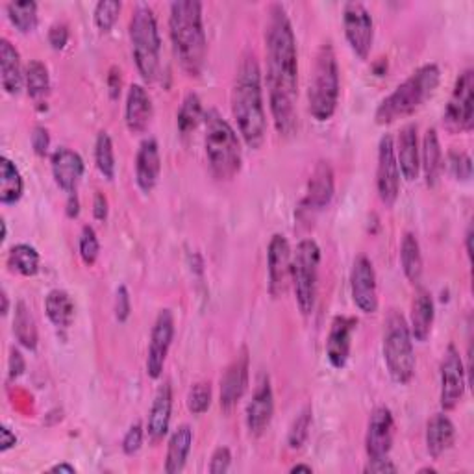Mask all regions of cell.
<instances>
[{"mask_svg":"<svg viewBox=\"0 0 474 474\" xmlns=\"http://www.w3.org/2000/svg\"><path fill=\"white\" fill-rule=\"evenodd\" d=\"M154 106L149 91L141 84H132L126 95L125 123L132 134H143L152 121Z\"/></svg>","mask_w":474,"mask_h":474,"instance_id":"26","label":"cell"},{"mask_svg":"<svg viewBox=\"0 0 474 474\" xmlns=\"http://www.w3.org/2000/svg\"><path fill=\"white\" fill-rule=\"evenodd\" d=\"M419 472H436V469H430V467H426V469H421Z\"/></svg>","mask_w":474,"mask_h":474,"instance_id":"62","label":"cell"},{"mask_svg":"<svg viewBox=\"0 0 474 474\" xmlns=\"http://www.w3.org/2000/svg\"><path fill=\"white\" fill-rule=\"evenodd\" d=\"M191 447H193V430L189 424H180L172 432V436L169 440L167 456H165L167 474H178L184 470Z\"/></svg>","mask_w":474,"mask_h":474,"instance_id":"31","label":"cell"},{"mask_svg":"<svg viewBox=\"0 0 474 474\" xmlns=\"http://www.w3.org/2000/svg\"><path fill=\"white\" fill-rule=\"evenodd\" d=\"M13 333L19 345H23L28 350L37 348V326L32 315V310L25 301H19L15 304V315H13Z\"/></svg>","mask_w":474,"mask_h":474,"instance_id":"35","label":"cell"},{"mask_svg":"<svg viewBox=\"0 0 474 474\" xmlns=\"http://www.w3.org/2000/svg\"><path fill=\"white\" fill-rule=\"evenodd\" d=\"M274 415V393L269 374H262L256 382L252 399L247 406V428L252 436L260 438L267 432Z\"/></svg>","mask_w":474,"mask_h":474,"instance_id":"18","label":"cell"},{"mask_svg":"<svg viewBox=\"0 0 474 474\" xmlns=\"http://www.w3.org/2000/svg\"><path fill=\"white\" fill-rule=\"evenodd\" d=\"M15 445H17V436H15V433L8 426L0 428V452H8Z\"/></svg>","mask_w":474,"mask_h":474,"instance_id":"55","label":"cell"},{"mask_svg":"<svg viewBox=\"0 0 474 474\" xmlns=\"http://www.w3.org/2000/svg\"><path fill=\"white\" fill-rule=\"evenodd\" d=\"M174 332H176V326H174L172 311L169 308L160 310L150 332V343H149V352H147L149 378L152 380L162 378L167 356L174 340Z\"/></svg>","mask_w":474,"mask_h":474,"instance_id":"12","label":"cell"},{"mask_svg":"<svg viewBox=\"0 0 474 474\" xmlns=\"http://www.w3.org/2000/svg\"><path fill=\"white\" fill-rule=\"evenodd\" d=\"M25 86L34 101H43V98L49 95L50 74L43 62H39V59H30V64L25 69Z\"/></svg>","mask_w":474,"mask_h":474,"instance_id":"39","label":"cell"},{"mask_svg":"<svg viewBox=\"0 0 474 474\" xmlns=\"http://www.w3.org/2000/svg\"><path fill=\"white\" fill-rule=\"evenodd\" d=\"M448 132H470L474 126V71L465 69L454 84L448 104L443 113Z\"/></svg>","mask_w":474,"mask_h":474,"instance_id":"10","label":"cell"},{"mask_svg":"<svg viewBox=\"0 0 474 474\" xmlns=\"http://www.w3.org/2000/svg\"><path fill=\"white\" fill-rule=\"evenodd\" d=\"M121 86H123L121 69L111 67L110 74H108V91H110V96L113 98V101L115 98H119V95H121Z\"/></svg>","mask_w":474,"mask_h":474,"instance_id":"54","label":"cell"},{"mask_svg":"<svg viewBox=\"0 0 474 474\" xmlns=\"http://www.w3.org/2000/svg\"><path fill=\"white\" fill-rule=\"evenodd\" d=\"M394 156L401 169V176L406 182L417 180L421 174V149H419V135L417 125H406L401 134L397 145H394Z\"/></svg>","mask_w":474,"mask_h":474,"instance_id":"23","label":"cell"},{"mask_svg":"<svg viewBox=\"0 0 474 474\" xmlns=\"http://www.w3.org/2000/svg\"><path fill=\"white\" fill-rule=\"evenodd\" d=\"M350 293L352 301L360 311L371 315L378 311V284L377 271L367 256H358L354 260L350 272Z\"/></svg>","mask_w":474,"mask_h":474,"instance_id":"15","label":"cell"},{"mask_svg":"<svg viewBox=\"0 0 474 474\" xmlns=\"http://www.w3.org/2000/svg\"><path fill=\"white\" fill-rule=\"evenodd\" d=\"M108 199L104 193H96L93 199V217L96 221H106L108 219Z\"/></svg>","mask_w":474,"mask_h":474,"instance_id":"52","label":"cell"},{"mask_svg":"<svg viewBox=\"0 0 474 474\" xmlns=\"http://www.w3.org/2000/svg\"><path fill=\"white\" fill-rule=\"evenodd\" d=\"M49 470L50 472H65V474H74L76 472V469L73 465H69V463H57V465L50 467Z\"/></svg>","mask_w":474,"mask_h":474,"instance_id":"57","label":"cell"},{"mask_svg":"<svg viewBox=\"0 0 474 474\" xmlns=\"http://www.w3.org/2000/svg\"><path fill=\"white\" fill-rule=\"evenodd\" d=\"M230 465H232L230 448L228 447H219V448H215V452L211 454L208 470L211 474H225V472L230 470Z\"/></svg>","mask_w":474,"mask_h":474,"instance_id":"48","label":"cell"},{"mask_svg":"<svg viewBox=\"0 0 474 474\" xmlns=\"http://www.w3.org/2000/svg\"><path fill=\"white\" fill-rule=\"evenodd\" d=\"M204 121V111H203V101L196 93H187L184 96V101L180 104V110L176 113V126L178 132L182 135H189L191 132L196 130L201 123Z\"/></svg>","mask_w":474,"mask_h":474,"instance_id":"36","label":"cell"},{"mask_svg":"<svg viewBox=\"0 0 474 474\" xmlns=\"http://www.w3.org/2000/svg\"><path fill=\"white\" fill-rule=\"evenodd\" d=\"M384 362L393 382L406 386L415 377V348L408 323L401 313L393 311L386 323L384 333Z\"/></svg>","mask_w":474,"mask_h":474,"instance_id":"9","label":"cell"},{"mask_svg":"<svg viewBox=\"0 0 474 474\" xmlns=\"http://www.w3.org/2000/svg\"><path fill=\"white\" fill-rule=\"evenodd\" d=\"M39 252L28 243H17L8 252V267L21 276H35L39 272Z\"/></svg>","mask_w":474,"mask_h":474,"instance_id":"37","label":"cell"},{"mask_svg":"<svg viewBox=\"0 0 474 474\" xmlns=\"http://www.w3.org/2000/svg\"><path fill=\"white\" fill-rule=\"evenodd\" d=\"M8 237V226H6V221L3 219V241Z\"/></svg>","mask_w":474,"mask_h":474,"instance_id":"61","label":"cell"},{"mask_svg":"<svg viewBox=\"0 0 474 474\" xmlns=\"http://www.w3.org/2000/svg\"><path fill=\"white\" fill-rule=\"evenodd\" d=\"M171 415H172V387L169 382H164L157 387L149 411L147 433L150 443L154 445L160 443L167 436L171 426Z\"/></svg>","mask_w":474,"mask_h":474,"instance_id":"25","label":"cell"},{"mask_svg":"<svg viewBox=\"0 0 474 474\" xmlns=\"http://www.w3.org/2000/svg\"><path fill=\"white\" fill-rule=\"evenodd\" d=\"M248 350L247 347H241V350L233 356L232 363L226 367L221 378V408L225 411H230L245 394L248 387Z\"/></svg>","mask_w":474,"mask_h":474,"instance_id":"20","label":"cell"},{"mask_svg":"<svg viewBox=\"0 0 474 474\" xmlns=\"http://www.w3.org/2000/svg\"><path fill=\"white\" fill-rule=\"evenodd\" d=\"M456 441V426L445 413H436L426 424V450L430 458L440 460Z\"/></svg>","mask_w":474,"mask_h":474,"instance_id":"29","label":"cell"},{"mask_svg":"<svg viewBox=\"0 0 474 474\" xmlns=\"http://www.w3.org/2000/svg\"><path fill=\"white\" fill-rule=\"evenodd\" d=\"M115 319L119 323H126L130 313H132V302H130V293L126 286H119L115 291Z\"/></svg>","mask_w":474,"mask_h":474,"instance_id":"47","label":"cell"},{"mask_svg":"<svg viewBox=\"0 0 474 474\" xmlns=\"http://www.w3.org/2000/svg\"><path fill=\"white\" fill-rule=\"evenodd\" d=\"M340 93L341 78L338 56H335L332 43H323L315 54L308 88V108L315 121H330L338 110Z\"/></svg>","mask_w":474,"mask_h":474,"instance_id":"5","label":"cell"},{"mask_svg":"<svg viewBox=\"0 0 474 474\" xmlns=\"http://www.w3.org/2000/svg\"><path fill=\"white\" fill-rule=\"evenodd\" d=\"M472 228L469 226V230H467V235H465V245H467V256H469V258H470V256H472Z\"/></svg>","mask_w":474,"mask_h":474,"instance_id":"60","label":"cell"},{"mask_svg":"<svg viewBox=\"0 0 474 474\" xmlns=\"http://www.w3.org/2000/svg\"><path fill=\"white\" fill-rule=\"evenodd\" d=\"M293 250L284 233H274L267 247V276L272 299H280L291 286Z\"/></svg>","mask_w":474,"mask_h":474,"instance_id":"14","label":"cell"},{"mask_svg":"<svg viewBox=\"0 0 474 474\" xmlns=\"http://www.w3.org/2000/svg\"><path fill=\"white\" fill-rule=\"evenodd\" d=\"M310 428H311V406H306L301 409L299 415H296L287 432V445L291 450H301L306 445L310 438Z\"/></svg>","mask_w":474,"mask_h":474,"instance_id":"41","label":"cell"},{"mask_svg":"<svg viewBox=\"0 0 474 474\" xmlns=\"http://www.w3.org/2000/svg\"><path fill=\"white\" fill-rule=\"evenodd\" d=\"M50 167H52V176L54 182L57 184L59 189H64L65 193H74L78 184H80L86 164L82 160V156L73 149L59 147L52 152L50 156Z\"/></svg>","mask_w":474,"mask_h":474,"instance_id":"22","label":"cell"},{"mask_svg":"<svg viewBox=\"0 0 474 474\" xmlns=\"http://www.w3.org/2000/svg\"><path fill=\"white\" fill-rule=\"evenodd\" d=\"M78 250H80L82 262L91 267L98 260V254H101V241H98V235L93 226H84L80 233V241H78Z\"/></svg>","mask_w":474,"mask_h":474,"instance_id":"44","label":"cell"},{"mask_svg":"<svg viewBox=\"0 0 474 474\" xmlns=\"http://www.w3.org/2000/svg\"><path fill=\"white\" fill-rule=\"evenodd\" d=\"M30 143H32L34 152L37 156L43 157L50 149V134H49V130L45 126H42V125L34 126V130L30 134Z\"/></svg>","mask_w":474,"mask_h":474,"instance_id":"49","label":"cell"},{"mask_svg":"<svg viewBox=\"0 0 474 474\" xmlns=\"http://www.w3.org/2000/svg\"><path fill=\"white\" fill-rule=\"evenodd\" d=\"M289 472H313V469H311V465H306V463H296V465H293L291 469H289Z\"/></svg>","mask_w":474,"mask_h":474,"instance_id":"58","label":"cell"},{"mask_svg":"<svg viewBox=\"0 0 474 474\" xmlns=\"http://www.w3.org/2000/svg\"><path fill=\"white\" fill-rule=\"evenodd\" d=\"M143 438H145V430H143V424L137 421L134 424H130V428L126 430L125 438H123V452L126 454V456H134V454H137L141 450L143 447Z\"/></svg>","mask_w":474,"mask_h":474,"instance_id":"46","label":"cell"},{"mask_svg":"<svg viewBox=\"0 0 474 474\" xmlns=\"http://www.w3.org/2000/svg\"><path fill=\"white\" fill-rule=\"evenodd\" d=\"M267 89L274 128L280 135L296 130V98H299V52L291 19L282 4L269 8L265 25Z\"/></svg>","mask_w":474,"mask_h":474,"instance_id":"1","label":"cell"},{"mask_svg":"<svg viewBox=\"0 0 474 474\" xmlns=\"http://www.w3.org/2000/svg\"><path fill=\"white\" fill-rule=\"evenodd\" d=\"M421 171L424 174V180L428 187H433L440 182V176L443 171V150L440 143V135L436 128H428L423 137L421 147Z\"/></svg>","mask_w":474,"mask_h":474,"instance_id":"30","label":"cell"},{"mask_svg":"<svg viewBox=\"0 0 474 474\" xmlns=\"http://www.w3.org/2000/svg\"><path fill=\"white\" fill-rule=\"evenodd\" d=\"M25 369H27V363H25L23 354L19 352L17 348H13L11 356H10V378L11 380L19 378L25 372Z\"/></svg>","mask_w":474,"mask_h":474,"instance_id":"53","label":"cell"},{"mask_svg":"<svg viewBox=\"0 0 474 474\" xmlns=\"http://www.w3.org/2000/svg\"><path fill=\"white\" fill-rule=\"evenodd\" d=\"M169 34L184 73L199 78L206 65L208 39L199 0H176L169 11Z\"/></svg>","mask_w":474,"mask_h":474,"instance_id":"3","label":"cell"},{"mask_svg":"<svg viewBox=\"0 0 474 474\" xmlns=\"http://www.w3.org/2000/svg\"><path fill=\"white\" fill-rule=\"evenodd\" d=\"M0 299H3V310H0V311H3V315H8V311H10V299H8V291L6 289H3V296H0Z\"/></svg>","mask_w":474,"mask_h":474,"instance_id":"59","label":"cell"},{"mask_svg":"<svg viewBox=\"0 0 474 474\" xmlns=\"http://www.w3.org/2000/svg\"><path fill=\"white\" fill-rule=\"evenodd\" d=\"M232 113L248 149L258 150L267 137V115L258 57L247 50L237 64L232 86Z\"/></svg>","mask_w":474,"mask_h":474,"instance_id":"2","label":"cell"},{"mask_svg":"<svg viewBox=\"0 0 474 474\" xmlns=\"http://www.w3.org/2000/svg\"><path fill=\"white\" fill-rule=\"evenodd\" d=\"M319 267L321 247L311 237H306L296 245L291 260V286L294 291L296 306L306 317L313 313L315 302H317Z\"/></svg>","mask_w":474,"mask_h":474,"instance_id":"8","label":"cell"},{"mask_svg":"<svg viewBox=\"0 0 474 474\" xmlns=\"http://www.w3.org/2000/svg\"><path fill=\"white\" fill-rule=\"evenodd\" d=\"M433 319H436V304H433L432 294L419 287L413 296L411 302V313H409V333L415 341L424 343L433 326Z\"/></svg>","mask_w":474,"mask_h":474,"instance_id":"27","label":"cell"},{"mask_svg":"<svg viewBox=\"0 0 474 474\" xmlns=\"http://www.w3.org/2000/svg\"><path fill=\"white\" fill-rule=\"evenodd\" d=\"M187 409L193 415H204L211 406V384L196 382L187 393Z\"/></svg>","mask_w":474,"mask_h":474,"instance_id":"43","label":"cell"},{"mask_svg":"<svg viewBox=\"0 0 474 474\" xmlns=\"http://www.w3.org/2000/svg\"><path fill=\"white\" fill-rule=\"evenodd\" d=\"M25 191V182L19 167L10 157H0V203L4 206H13L21 201Z\"/></svg>","mask_w":474,"mask_h":474,"instance_id":"32","label":"cell"},{"mask_svg":"<svg viewBox=\"0 0 474 474\" xmlns=\"http://www.w3.org/2000/svg\"><path fill=\"white\" fill-rule=\"evenodd\" d=\"M358 326V321L348 315L333 317L328 338H326V358L333 369H345L352 350V335Z\"/></svg>","mask_w":474,"mask_h":474,"instance_id":"21","label":"cell"},{"mask_svg":"<svg viewBox=\"0 0 474 474\" xmlns=\"http://www.w3.org/2000/svg\"><path fill=\"white\" fill-rule=\"evenodd\" d=\"M162 174V156H160V145L149 137L140 149H137L135 156V184L143 193H152V189L157 186Z\"/></svg>","mask_w":474,"mask_h":474,"instance_id":"24","label":"cell"},{"mask_svg":"<svg viewBox=\"0 0 474 474\" xmlns=\"http://www.w3.org/2000/svg\"><path fill=\"white\" fill-rule=\"evenodd\" d=\"M45 311L56 328H69L74 321V302L65 289H52L45 296Z\"/></svg>","mask_w":474,"mask_h":474,"instance_id":"33","label":"cell"},{"mask_svg":"<svg viewBox=\"0 0 474 474\" xmlns=\"http://www.w3.org/2000/svg\"><path fill=\"white\" fill-rule=\"evenodd\" d=\"M67 217L69 219H76L78 215H80V199H78L76 191L74 193H69V199H67Z\"/></svg>","mask_w":474,"mask_h":474,"instance_id":"56","label":"cell"},{"mask_svg":"<svg viewBox=\"0 0 474 474\" xmlns=\"http://www.w3.org/2000/svg\"><path fill=\"white\" fill-rule=\"evenodd\" d=\"M401 265L406 279L415 286L421 282L423 276V252L417 235L406 232L401 241Z\"/></svg>","mask_w":474,"mask_h":474,"instance_id":"34","label":"cell"},{"mask_svg":"<svg viewBox=\"0 0 474 474\" xmlns=\"http://www.w3.org/2000/svg\"><path fill=\"white\" fill-rule=\"evenodd\" d=\"M0 84L8 95H19L25 86L21 54L6 37L0 39Z\"/></svg>","mask_w":474,"mask_h":474,"instance_id":"28","label":"cell"},{"mask_svg":"<svg viewBox=\"0 0 474 474\" xmlns=\"http://www.w3.org/2000/svg\"><path fill=\"white\" fill-rule=\"evenodd\" d=\"M441 82V71L436 64H424L415 69L406 80L393 89L374 111V121L380 126L409 117L421 110Z\"/></svg>","mask_w":474,"mask_h":474,"instance_id":"4","label":"cell"},{"mask_svg":"<svg viewBox=\"0 0 474 474\" xmlns=\"http://www.w3.org/2000/svg\"><path fill=\"white\" fill-rule=\"evenodd\" d=\"M49 43L54 50H64L69 43V27L65 23H54L49 30Z\"/></svg>","mask_w":474,"mask_h":474,"instance_id":"50","label":"cell"},{"mask_svg":"<svg viewBox=\"0 0 474 474\" xmlns=\"http://www.w3.org/2000/svg\"><path fill=\"white\" fill-rule=\"evenodd\" d=\"M440 378H441V391H440L441 408L445 411H452L462 402L467 386L462 354L454 345H448L443 354V360L440 365Z\"/></svg>","mask_w":474,"mask_h":474,"instance_id":"13","label":"cell"},{"mask_svg":"<svg viewBox=\"0 0 474 474\" xmlns=\"http://www.w3.org/2000/svg\"><path fill=\"white\" fill-rule=\"evenodd\" d=\"M394 440V419L387 406L374 408L365 433V450L369 460L387 458Z\"/></svg>","mask_w":474,"mask_h":474,"instance_id":"17","label":"cell"},{"mask_svg":"<svg viewBox=\"0 0 474 474\" xmlns=\"http://www.w3.org/2000/svg\"><path fill=\"white\" fill-rule=\"evenodd\" d=\"M397 470H399V467L389 460V456L369 460L365 469H363V472H367V474H387V472H397Z\"/></svg>","mask_w":474,"mask_h":474,"instance_id":"51","label":"cell"},{"mask_svg":"<svg viewBox=\"0 0 474 474\" xmlns=\"http://www.w3.org/2000/svg\"><path fill=\"white\" fill-rule=\"evenodd\" d=\"M343 30L352 52L362 59H367L374 42V23L365 4L352 0L343 6Z\"/></svg>","mask_w":474,"mask_h":474,"instance_id":"11","label":"cell"},{"mask_svg":"<svg viewBox=\"0 0 474 474\" xmlns=\"http://www.w3.org/2000/svg\"><path fill=\"white\" fill-rule=\"evenodd\" d=\"M95 164L106 180L115 178V150L108 132H98L95 141Z\"/></svg>","mask_w":474,"mask_h":474,"instance_id":"40","label":"cell"},{"mask_svg":"<svg viewBox=\"0 0 474 474\" xmlns=\"http://www.w3.org/2000/svg\"><path fill=\"white\" fill-rule=\"evenodd\" d=\"M377 191L386 206H393L401 195V169L394 156V141L389 134H384L378 145L377 165Z\"/></svg>","mask_w":474,"mask_h":474,"instance_id":"16","label":"cell"},{"mask_svg":"<svg viewBox=\"0 0 474 474\" xmlns=\"http://www.w3.org/2000/svg\"><path fill=\"white\" fill-rule=\"evenodd\" d=\"M448 169L456 180H469L472 176V160L463 150H450L447 156Z\"/></svg>","mask_w":474,"mask_h":474,"instance_id":"45","label":"cell"},{"mask_svg":"<svg viewBox=\"0 0 474 474\" xmlns=\"http://www.w3.org/2000/svg\"><path fill=\"white\" fill-rule=\"evenodd\" d=\"M204 149L213 176L217 180H232L243 165L240 137L217 110L204 113Z\"/></svg>","mask_w":474,"mask_h":474,"instance_id":"6","label":"cell"},{"mask_svg":"<svg viewBox=\"0 0 474 474\" xmlns=\"http://www.w3.org/2000/svg\"><path fill=\"white\" fill-rule=\"evenodd\" d=\"M121 10H123V4L119 3V0H101V3H96L95 11H93L96 28L103 32H110L113 25L117 23Z\"/></svg>","mask_w":474,"mask_h":474,"instance_id":"42","label":"cell"},{"mask_svg":"<svg viewBox=\"0 0 474 474\" xmlns=\"http://www.w3.org/2000/svg\"><path fill=\"white\" fill-rule=\"evenodd\" d=\"M6 13L10 23L21 34H30L39 25L37 4L34 0H17V3L13 0L6 4Z\"/></svg>","mask_w":474,"mask_h":474,"instance_id":"38","label":"cell"},{"mask_svg":"<svg viewBox=\"0 0 474 474\" xmlns=\"http://www.w3.org/2000/svg\"><path fill=\"white\" fill-rule=\"evenodd\" d=\"M333 191H335L333 169H332L330 162L319 160L317 164H315V167L310 174L306 195H304L302 204H301L302 211L317 213V211L325 210L333 199Z\"/></svg>","mask_w":474,"mask_h":474,"instance_id":"19","label":"cell"},{"mask_svg":"<svg viewBox=\"0 0 474 474\" xmlns=\"http://www.w3.org/2000/svg\"><path fill=\"white\" fill-rule=\"evenodd\" d=\"M128 34L137 71L147 84H154L162 74V37L156 15L147 3L135 4Z\"/></svg>","mask_w":474,"mask_h":474,"instance_id":"7","label":"cell"}]
</instances>
